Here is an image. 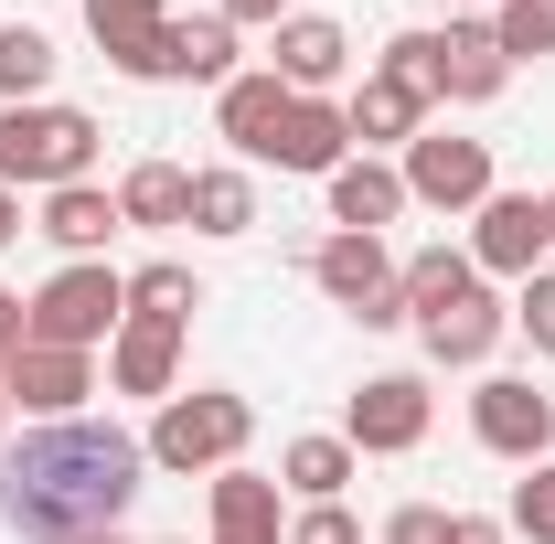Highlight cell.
<instances>
[{"instance_id":"8","label":"cell","mask_w":555,"mask_h":544,"mask_svg":"<svg viewBox=\"0 0 555 544\" xmlns=\"http://www.w3.org/2000/svg\"><path fill=\"white\" fill-rule=\"evenodd\" d=\"M427 416H438L427 374H363L352 406H343V438H352V459H406L427 438Z\"/></svg>"},{"instance_id":"18","label":"cell","mask_w":555,"mask_h":544,"mask_svg":"<svg viewBox=\"0 0 555 544\" xmlns=\"http://www.w3.org/2000/svg\"><path fill=\"white\" fill-rule=\"evenodd\" d=\"M268 160H278V171H310V182H332V171L352 160V118H343V96H299Z\"/></svg>"},{"instance_id":"26","label":"cell","mask_w":555,"mask_h":544,"mask_svg":"<svg viewBox=\"0 0 555 544\" xmlns=\"http://www.w3.org/2000/svg\"><path fill=\"white\" fill-rule=\"evenodd\" d=\"M193 235H257V182H246V160L193 171Z\"/></svg>"},{"instance_id":"33","label":"cell","mask_w":555,"mask_h":544,"mask_svg":"<svg viewBox=\"0 0 555 544\" xmlns=\"http://www.w3.org/2000/svg\"><path fill=\"white\" fill-rule=\"evenodd\" d=\"M288 544H363V523H352L343 502H299L288 513Z\"/></svg>"},{"instance_id":"14","label":"cell","mask_w":555,"mask_h":544,"mask_svg":"<svg viewBox=\"0 0 555 544\" xmlns=\"http://www.w3.org/2000/svg\"><path fill=\"white\" fill-rule=\"evenodd\" d=\"M288 491H278L268 470H214V491H204V523H214V544H288V513H278Z\"/></svg>"},{"instance_id":"32","label":"cell","mask_w":555,"mask_h":544,"mask_svg":"<svg viewBox=\"0 0 555 544\" xmlns=\"http://www.w3.org/2000/svg\"><path fill=\"white\" fill-rule=\"evenodd\" d=\"M513 332H524V341L555 363V268H534L524 288H513Z\"/></svg>"},{"instance_id":"21","label":"cell","mask_w":555,"mask_h":544,"mask_svg":"<svg viewBox=\"0 0 555 544\" xmlns=\"http://www.w3.org/2000/svg\"><path fill=\"white\" fill-rule=\"evenodd\" d=\"M343 118H352V150H406V139L427 129V96H406L396 75L374 65V75H363V86L343 96Z\"/></svg>"},{"instance_id":"29","label":"cell","mask_w":555,"mask_h":544,"mask_svg":"<svg viewBox=\"0 0 555 544\" xmlns=\"http://www.w3.org/2000/svg\"><path fill=\"white\" fill-rule=\"evenodd\" d=\"M491 43H502L513 65L555 54V0H502V11H491Z\"/></svg>"},{"instance_id":"10","label":"cell","mask_w":555,"mask_h":544,"mask_svg":"<svg viewBox=\"0 0 555 544\" xmlns=\"http://www.w3.org/2000/svg\"><path fill=\"white\" fill-rule=\"evenodd\" d=\"M86 396H96V352H54V341H22L11 374H0V406H22L33 427L86 416Z\"/></svg>"},{"instance_id":"38","label":"cell","mask_w":555,"mask_h":544,"mask_svg":"<svg viewBox=\"0 0 555 544\" xmlns=\"http://www.w3.org/2000/svg\"><path fill=\"white\" fill-rule=\"evenodd\" d=\"M0 246H22V193L0 182Z\"/></svg>"},{"instance_id":"4","label":"cell","mask_w":555,"mask_h":544,"mask_svg":"<svg viewBox=\"0 0 555 544\" xmlns=\"http://www.w3.org/2000/svg\"><path fill=\"white\" fill-rule=\"evenodd\" d=\"M118 321H129V277L107 257H65L33 288V341H54V352H96V341H118Z\"/></svg>"},{"instance_id":"39","label":"cell","mask_w":555,"mask_h":544,"mask_svg":"<svg viewBox=\"0 0 555 544\" xmlns=\"http://www.w3.org/2000/svg\"><path fill=\"white\" fill-rule=\"evenodd\" d=\"M449 11H502V0H449Z\"/></svg>"},{"instance_id":"27","label":"cell","mask_w":555,"mask_h":544,"mask_svg":"<svg viewBox=\"0 0 555 544\" xmlns=\"http://www.w3.org/2000/svg\"><path fill=\"white\" fill-rule=\"evenodd\" d=\"M33 96H54V33L0 22V107H33Z\"/></svg>"},{"instance_id":"12","label":"cell","mask_w":555,"mask_h":544,"mask_svg":"<svg viewBox=\"0 0 555 544\" xmlns=\"http://www.w3.org/2000/svg\"><path fill=\"white\" fill-rule=\"evenodd\" d=\"M502 332H513V299H491V277L470 288V299H449V310H427V321H416L427 363H449V374H481L491 352H502Z\"/></svg>"},{"instance_id":"40","label":"cell","mask_w":555,"mask_h":544,"mask_svg":"<svg viewBox=\"0 0 555 544\" xmlns=\"http://www.w3.org/2000/svg\"><path fill=\"white\" fill-rule=\"evenodd\" d=\"M545 224H555V193H545Z\"/></svg>"},{"instance_id":"37","label":"cell","mask_w":555,"mask_h":544,"mask_svg":"<svg viewBox=\"0 0 555 544\" xmlns=\"http://www.w3.org/2000/svg\"><path fill=\"white\" fill-rule=\"evenodd\" d=\"M449 544H513V523H491V513H449Z\"/></svg>"},{"instance_id":"16","label":"cell","mask_w":555,"mask_h":544,"mask_svg":"<svg viewBox=\"0 0 555 544\" xmlns=\"http://www.w3.org/2000/svg\"><path fill=\"white\" fill-rule=\"evenodd\" d=\"M107 385H118V396H150V406H160V396H182V321H118V341H107Z\"/></svg>"},{"instance_id":"30","label":"cell","mask_w":555,"mask_h":544,"mask_svg":"<svg viewBox=\"0 0 555 544\" xmlns=\"http://www.w3.org/2000/svg\"><path fill=\"white\" fill-rule=\"evenodd\" d=\"M385 75H396L406 96H427V107H449V86H438V33H396V43H385Z\"/></svg>"},{"instance_id":"2","label":"cell","mask_w":555,"mask_h":544,"mask_svg":"<svg viewBox=\"0 0 555 544\" xmlns=\"http://www.w3.org/2000/svg\"><path fill=\"white\" fill-rule=\"evenodd\" d=\"M96 150L107 129L65 107V96H33V107H0V182L11 193H65V182H96Z\"/></svg>"},{"instance_id":"34","label":"cell","mask_w":555,"mask_h":544,"mask_svg":"<svg viewBox=\"0 0 555 544\" xmlns=\"http://www.w3.org/2000/svg\"><path fill=\"white\" fill-rule=\"evenodd\" d=\"M385 544H449V513H438V502H406V513L385 523Z\"/></svg>"},{"instance_id":"35","label":"cell","mask_w":555,"mask_h":544,"mask_svg":"<svg viewBox=\"0 0 555 544\" xmlns=\"http://www.w3.org/2000/svg\"><path fill=\"white\" fill-rule=\"evenodd\" d=\"M214 11H224L235 33H278V22H288V0H214Z\"/></svg>"},{"instance_id":"7","label":"cell","mask_w":555,"mask_h":544,"mask_svg":"<svg viewBox=\"0 0 555 544\" xmlns=\"http://www.w3.org/2000/svg\"><path fill=\"white\" fill-rule=\"evenodd\" d=\"M470 438H481L491 459L534 470V459H555V396L524 385V374H481L470 385Z\"/></svg>"},{"instance_id":"11","label":"cell","mask_w":555,"mask_h":544,"mask_svg":"<svg viewBox=\"0 0 555 544\" xmlns=\"http://www.w3.org/2000/svg\"><path fill=\"white\" fill-rule=\"evenodd\" d=\"M268 75L288 86V96H332V86L352 75V33L332 22V11H288V22L268 33Z\"/></svg>"},{"instance_id":"22","label":"cell","mask_w":555,"mask_h":544,"mask_svg":"<svg viewBox=\"0 0 555 544\" xmlns=\"http://www.w3.org/2000/svg\"><path fill=\"white\" fill-rule=\"evenodd\" d=\"M118 224H139V235L193 224V171H182V160H129V171H118Z\"/></svg>"},{"instance_id":"1","label":"cell","mask_w":555,"mask_h":544,"mask_svg":"<svg viewBox=\"0 0 555 544\" xmlns=\"http://www.w3.org/2000/svg\"><path fill=\"white\" fill-rule=\"evenodd\" d=\"M139 491H150V449H139L118 416L22 427V449H0V523H11L22 544L118 534Z\"/></svg>"},{"instance_id":"9","label":"cell","mask_w":555,"mask_h":544,"mask_svg":"<svg viewBox=\"0 0 555 544\" xmlns=\"http://www.w3.org/2000/svg\"><path fill=\"white\" fill-rule=\"evenodd\" d=\"M555 257V224H545V193H491L481 213H470V268L481 277H524Z\"/></svg>"},{"instance_id":"20","label":"cell","mask_w":555,"mask_h":544,"mask_svg":"<svg viewBox=\"0 0 555 544\" xmlns=\"http://www.w3.org/2000/svg\"><path fill=\"white\" fill-rule=\"evenodd\" d=\"M235 22L224 11H193V22H171V43H160V86H235Z\"/></svg>"},{"instance_id":"23","label":"cell","mask_w":555,"mask_h":544,"mask_svg":"<svg viewBox=\"0 0 555 544\" xmlns=\"http://www.w3.org/2000/svg\"><path fill=\"white\" fill-rule=\"evenodd\" d=\"M33 235H54L65 257H107V235H118V193L107 182H65V193H43V224Z\"/></svg>"},{"instance_id":"6","label":"cell","mask_w":555,"mask_h":544,"mask_svg":"<svg viewBox=\"0 0 555 544\" xmlns=\"http://www.w3.org/2000/svg\"><path fill=\"white\" fill-rule=\"evenodd\" d=\"M406 204H438V213H481L502 182H491V139H460V129H416L406 139Z\"/></svg>"},{"instance_id":"36","label":"cell","mask_w":555,"mask_h":544,"mask_svg":"<svg viewBox=\"0 0 555 544\" xmlns=\"http://www.w3.org/2000/svg\"><path fill=\"white\" fill-rule=\"evenodd\" d=\"M22 341H33V299H11V288H0V374H11V352H22Z\"/></svg>"},{"instance_id":"24","label":"cell","mask_w":555,"mask_h":544,"mask_svg":"<svg viewBox=\"0 0 555 544\" xmlns=\"http://www.w3.org/2000/svg\"><path fill=\"white\" fill-rule=\"evenodd\" d=\"M352 470H363V459H352L343 427H332V438H288V449H278V491H288V502H343Z\"/></svg>"},{"instance_id":"19","label":"cell","mask_w":555,"mask_h":544,"mask_svg":"<svg viewBox=\"0 0 555 544\" xmlns=\"http://www.w3.org/2000/svg\"><path fill=\"white\" fill-rule=\"evenodd\" d=\"M438 86H449V107H491L513 86V54L491 43V22H449L438 33Z\"/></svg>"},{"instance_id":"17","label":"cell","mask_w":555,"mask_h":544,"mask_svg":"<svg viewBox=\"0 0 555 544\" xmlns=\"http://www.w3.org/2000/svg\"><path fill=\"white\" fill-rule=\"evenodd\" d=\"M321 193H332V224H343V235H385V224L406 213V171H396V160H374V150H352Z\"/></svg>"},{"instance_id":"25","label":"cell","mask_w":555,"mask_h":544,"mask_svg":"<svg viewBox=\"0 0 555 544\" xmlns=\"http://www.w3.org/2000/svg\"><path fill=\"white\" fill-rule=\"evenodd\" d=\"M396 288H406V321H427V310L470 299L481 268H470V246H416V257H396Z\"/></svg>"},{"instance_id":"13","label":"cell","mask_w":555,"mask_h":544,"mask_svg":"<svg viewBox=\"0 0 555 544\" xmlns=\"http://www.w3.org/2000/svg\"><path fill=\"white\" fill-rule=\"evenodd\" d=\"M86 43L118 75L160 86V43H171V0H86Z\"/></svg>"},{"instance_id":"28","label":"cell","mask_w":555,"mask_h":544,"mask_svg":"<svg viewBox=\"0 0 555 544\" xmlns=\"http://www.w3.org/2000/svg\"><path fill=\"white\" fill-rule=\"evenodd\" d=\"M129 310H139V321H182V332H193V310H204V277L182 268V257H150V268L129 277Z\"/></svg>"},{"instance_id":"31","label":"cell","mask_w":555,"mask_h":544,"mask_svg":"<svg viewBox=\"0 0 555 544\" xmlns=\"http://www.w3.org/2000/svg\"><path fill=\"white\" fill-rule=\"evenodd\" d=\"M524 544H555V459H534V470L513 480V513H502Z\"/></svg>"},{"instance_id":"3","label":"cell","mask_w":555,"mask_h":544,"mask_svg":"<svg viewBox=\"0 0 555 544\" xmlns=\"http://www.w3.org/2000/svg\"><path fill=\"white\" fill-rule=\"evenodd\" d=\"M246 438H257V406L246 396H224V385H193V396H160V416H150V470L171 480H214L246 459Z\"/></svg>"},{"instance_id":"5","label":"cell","mask_w":555,"mask_h":544,"mask_svg":"<svg viewBox=\"0 0 555 544\" xmlns=\"http://www.w3.org/2000/svg\"><path fill=\"white\" fill-rule=\"evenodd\" d=\"M310 277H321V299L343 310V321H363V332H396L406 321V288H396V246L385 235H321L310 246Z\"/></svg>"},{"instance_id":"15","label":"cell","mask_w":555,"mask_h":544,"mask_svg":"<svg viewBox=\"0 0 555 544\" xmlns=\"http://www.w3.org/2000/svg\"><path fill=\"white\" fill-rule=\"evenodd\" d=\"M288 107H299V96H288L268 65H246L235 86H214V129H224V150H235V160H268L278 129H288Z\"/></svg>"}]
</instances>
